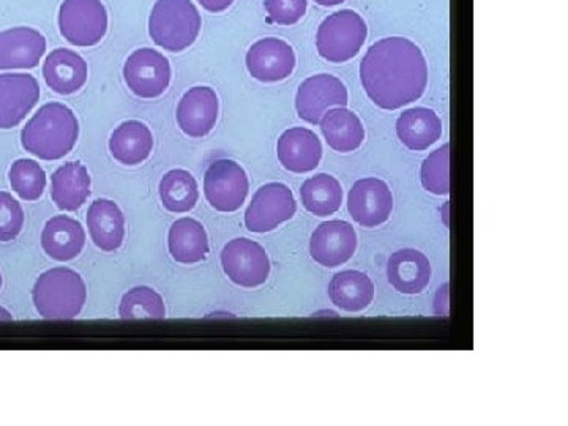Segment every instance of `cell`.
Returning a JSON list of instances; mask_svg holds the SVG:
<instances>
[{
    "label": "cell",
    "mask_w": 568,
    "mask_h": 426,
    "mask_svg": "<svg viewBox=\"0 0 568 426\" xmlns=\"http://www.w3.org/2000/svg\"><path fill=\"white\" fill-rule=\"evenodd\" d=\"M424 52L405 37L376 41L361 62V82L381 110L396 111L417 102L428 88Z\"/></svg>",
    "instance_id": "6da1fadb"
},
{
    "label": "cell",
    "mask_w": 568,
    "mask_h": 426,
    "mask_svg": "<svg viewBox=\"0 0 568 426\" xmlns=\"http://www.w3.org/2000/svg\"><path fill=\"white\" fill-rule=\"evenodd\" d=\"M80 138V123L69 106L48 103L41 106L21 132L26 152L54 162L69 155Z\"/></svg>",
    "instance_id": "7a4b0ae2"
},
{
    "label": "cell",
    "mask_w": 568,
    "mask_h": 426,
    "mask_svg": "<svg viewBox=\"0 0 568 426\" xmlns=\"http://www.w3.org/2000/svg\"><path fill=\"white\" fill-rule=\"evenodd\" d=\"M32 301L44 320H74L88 302V286L71 268H51L37 280Z\"/></svg>",
    "instance_id": "3957f363"
},
{
    "label": "cell",
    "mask_w": 568,
    "mask_h": 426,
    "mask_svg": "<svg viewBox=\"0 0 568 426\" xmlns=\"http://www.w3.org/2000/svg\"><path fill=\"white\" fill-rule=\"evenodd\" d=\"M200 11L192 0H156L149 18V33L156 47L181 52L200 37Z\"/></svg>",
    "instance_id": "277c9868"
},
{
    "label": "cell",
    "mask_w": 568,
    "mask_h": 426,
    "mask_svg": "<svg viewBox=\"0 0 568 426\" xmlns=\"http://www.w3.org/2000/svg\"><path fill=\"white\" fill-rule=\"evenodd\" d=\"M368 26L357 11H336L325 18L317 29V52L331 63L349 62L364 48Z\"/></svg>",
    "instance_id": "5b68a950"
},
{
    "label": "cell",
    "mask_w": 568,
    "mask_h": 426,
    "mask_svg": "<svg viewBox=\"0 0 568 426\" xmlns=\"http://www.w3.org/2000/svg\"><path fill=\"white\" fill-rule=\"evenodd\" d=\"M59 29L74 47H95L108 32V11L102 0H63Z\"/></svg>",
    "instance_id": "8992f818"
},
{
    "label": "cell",
    "mask_w": 568,
    "mask_h": 426,
    "mask_svg": "<svg viewBox=\"0 0 568 426\" xmlns=\"http://www.w3.org/2000/svg\"><path fill=\"white\" fill-rule=\"evenodd\" d=\"M248 190V175L234 160H215L205 171L204 196L215 211L237 212L244 205Z\"/></svg>",
    "instance_id": "52a82bcc"
},
{
    "label": "cell",
    "mask_w": 568,
    "mask_h": 426,
    "mask_svg": "<svg viewBox=\"0 0 568 426\" xmlns=\"http://www.w3.org/2000/svg\"><path fill=\"white\" fill-rule=\"evenodd\" d=\"M297 212V203L290 186L284 183H265L254 193L245 212V226L250 233L264 234L290 222Z\"/></svg>",
    "instance_id": "ba28073f"
},
{
    "label": "cell",
    "mask_w": 568,
    "mask_h": 426,
    "mask_svg": "<svg viewBox=\"0 0 568 426\" xmlns=\"http://www.w3.org/2000/svg\"><path fill=\"white\" fill-rule=\"evenodd\" d=\"M224 274L242 287L263 286L271 275V260L264 246L250 239H234L222 252Z\"/></svg>",
    "instance_id": "9c48e42d"
},
{
    "label": "cell",
    "mask_w": 568,
    "mask_h": 426,
    "mask_svg": "<svg viewBox=\"0 0 568 426\" xmlns=\"http://www.w3.org/2000/svg\"><path fill=\"white\" fill-rule=\"evenodd\" d=\"M123 80L130 91L140 99L152 100L162 97L171 84L170 61L162 52L142 48L129 55L123 65Z\"/></svg>",
    "instance_id": "30bf717a"
},
{
    "label": "cell",
    "mask_w": 568,
    "mask_h": 426,
    "mask_svg": "<svg viewBox=\"0 0 568 426\" xmlns=\"http://www.w3.org/2000/svg\"><path fill=\"white\" fill-rule=\"evenodd\" d=\"M349 93L345 82L334 74L321 73L306 78L298 85L295 95V110L302 121L317 125L323 115L332 108L346 106Z\"/></svg>",
    "instance_id": "8fae6325"
},
{
    "label": "cell",
    "mask_w": 568,
    "mask_h": 426,
    "mask_svg": "<svg viewBox=\"0 0 568 426\" xmlns=\"http://www.w3.org/2000/svg\"><path fill=\"white\" fill-rule=\"evenodd\" d=\"M394 194L386 182L376 178L361 179L347 194V212L364 227H377L390 219Z\"/></svg>",
    "instance_id": "7c38bea8"
},
{
    "label": "cell",
    "mask_w": 568,
    "mask_h": 426,
    "mask_svg": "<svg viewBox=\"0 0 568 426\" xmlns=\"http://www.w3.org/2000/svg\"><path fill=\"white\" fill-rule=\"evenodd\" d=\"M355 250L357 233L353 224L343 220L320 224L310 239V254L317 264L327 268L346 264L354 256Z\"/></svg>",
    "instance_id": "4fadbf2b"
},
{
    "label": "cell",
    "mask_w": 568,
    "mask_h": 426,
    "mask_svg": "<svg viewBox=\"0 0 568 426\" xmlns=\"http://www.w3.org/2000/svg\"><path fill=\"white\" fill-rule=\"evenodd\" d=\"M246 69L254 80L280 82L290 78L295 69V52L290 43L275 37L257 40L246 52Z\"/></svg>",
    "instance_id": "5bb4252c"
},
{
    "label": "cell",
    "mask_w": 568,
    "mask_h": 426,
    "mask_svg": "<svg viewBox=\"0 0 568 426\" xmlns=\"http://www.w3.org/2000/svg\"><path fill=\"white\" fill-rule=\"evenodd\" d=\"M39 100V81L32 74H0V129L20 125Z\"/></svg>",
    "instance_id": "9a60e30c"
},
{
    "label": "cell",
    "mask_w": 568,
    "mask_h": 426,
    "mask_svg": "<svg viewBox=\"0 0 568 426\" xmlns=\"http://www.w3.org/2000/svg\"><path fill=\"white\" fill-rule=\"evenodd\" d=\"M219 95L211 88H193L183 93L175 119L186 136L200 140L215 129L219 121Z\"/></svg>",
    "instance_id": "2e32d148"
},
{
    "label": "cell",
    "mask_w": 568,
    "mask_h": 426,
    "mask_svg": "<svg viewBox=\"0 0 568 426\" xmlns=\"http://www.w3.org/2000/svg\"><path fill=\"white\" fill-rule=\"evenodd\" d=\"M276 155L284 170L290 173H312L323 160V144L312 130L295 126L280 136Z\"/></svg>",
    "instance_id": "e0dca14e"
},
{
    "label": "cell",
    "mask_w": 568,
    "mask_h": 426,
    "mask_svg": "<svg viewBox=\"0 0 568 426\" xmlns=\"http://www.w3.org/2000/svg\"><path fill=\"white\" fill-rule=\"evenodd\" d=\"M47 52V39L32 28L0 32V70L36 69Z\"/></svg>",
    "instance_id": "ac0fdd59"
},
{
    "label": "cell",
    "mask_w": 568,
    "mask_h": 426,
    "mask_svg": "<svg viewBox=\"0 0 568 426\" xmlns=\"http://www.w3.org/2000/svg\"><path fill=\"white\" fill-rule=\"evenodd\" d=\"M432 275L428 257L418 250H398L388 257V282L398 293L407 295L424 293L432 282Z\"/></svg>",
    "instance_id": "d6986e66"
},
{
    "label": "cell",
    "mask_w": 568,
    "mask_h": 426,
    "mask_svg": "<svg viewBox=\"0 0 568 426\" xmlns=\"http://www.w3.org/2000/svg\"><path fill=\"white\" fill-rule=\"evenodd\" d=\"M85 245V231L78 220L69 215L52 216L41 233V246L58 263L77 260Z\"/></svg>",
    "instance_id": "ffe728a7"
},
{
    "label": "cell",
    "mask_w": 568,
    "mask_h": 426,
    "mask_svg": "<svg viewBox=\"0 0 568 426\" xmlns=\"http://www.w3.org/2000/svg\"><path fill=\"white\" fill-rule=\"evenodd\" d=\"M88 63L78 52L58 48L48 55L43 65V78L48 88L59 95H71L81 91L88 82Z\"/></svg>",
    "instance_id": "44dd1931"
},
{
    "label": "cell",
    "mask_w": 568,
    "mask_h": 426,
    "mask_svg": "<svg viewBox=\"0 0 568 426\" xmlns=\"http://www.w3.org/2000/svg\"><path fill=\"white\" fill-rule=\"evenodd\" d=\"M92 179L81 162H70L59 168L51 178V197L63 212H77L91 196Z\"/></svg>",
    "instance_id": "7402d4cb"
},
{
    "label": "cell",
    "mask_w": 568,
    "mask_h": 426,
    "mask_svg": "<svg viewBox=\"0 0 568 426\" xmlns=\"http://www.w3.org/2000/svg\"><path fill=\"white\" fill-rule=\"evenodd\" d=\"M89 234L102 252L121 248L125 241V216L114 201H93L88 212Z\"/></svg>",
    "instance_id": "603a6c76"
},
{
    "label": "cell",
    "mask_w": 568,
    "mask_h": 426,
    "mask_svg": "<svg viewBox=\"0 0 568 426\" xmlns=\"http://www.w3.org/2000/svg\"><path fill=\"white\" fill-rule=\"evenodd\" d=\"M396 134L409 151H426L443 136V121L429 108H410L396 121Z\"/></svg>",
    "instance_id": "cb8c5ba5"
},
{
    "label": "cell",
    "mask_w": 568,
    "mask_h": 426,
    "mask_svg": "<svg viewBox=\"0 0 568 426\" xmlns=\"http://www.w3.org/2000/svg\"><path fill=\"white\" fill-rule=\"evenodd\" d=\"M168 248L175 263L183 265L203 263L211 253L205 227L197 220L189 216L179 219L170 227Z\"/></svg>",
    "instance_id": "d4e9b609"
},
{
    "label": "cell",
    "mask_w": 568,
    "mask_h": 426,
    "mask_svg": "<svg viewBox=\"0 0 568 426\" xmlns=\"http://www.w3.org/2000/svg\"><path fill=\"white\" fill-rule=\"evenodd\" d=\"M328 148L335 152L349 153L357 151L365 141V126L355 112L346 106L328 110L320 121Z\"/></svg>",
    "instance_id": "484cf974"
},
{
    "label": "cell",
    "mask_w": 568,
    "mask_h": 426,
    "mask_svg": "<svg viewBox=\"0 0 568 426\" xmlns=\"http://www.w3.org/2000/svg\"><path fill=\"white\" fill-rule=\"evenodd\" d=\"M153 136L151 129L140 121L121 123L110 138V152L123 166H138L151 156Z\"/></svg>",
    "instance_id": "4316f807"
},
{
    "label": "cell",
    "mask_w": 568,
    "mask_h": 426,
    "mask_svg": "<svg viewBox=\"0 0 568 426\" xmlns=\"http://www.w3.org/2000/svg\"><path fill=\"white\" fill-rule=\"evenodd\" d=\"M328 297L343 312H364L375 298V284L364 272H338L328 284Z\"/></svg>",
    "instance_id": "83f0119b"
},
{
    "label": "cell",
    "mask_w": 568,
    "mask_h": 426,
    "mask_svg": "<svg viewBox=\"0 0 568 426\" xmlns=\"http://www.w3.org/2000/svg\"><path fill=\"white\" fill-rule=\"evenodd\" d=\"M304 207L315 216H331L339 211L343 203L342 183L334 175L316 174L306 179L301 186Z\"/></svg>",
    "instance_id": "f1b7e54d"
},
{
    "label": "cell",
    "mask_w": 568,
    "mask_h": 426,
    "mask_svg": "<svg viewBox=\"0 0 568 426\" xmlns=\"http://www.w3.org/2000/svg\"><path fill=\"white\" fill-rule=\"evenodd\" d=\"M159 192L163 207L171 213L193 211L200 200L196 179L185 170H173L164 174Z\"/></svg>",
    "instance_id": "f546056e"
},
{
    "label": "cell",
    "mask_w": 568,
    "mask_h": 426,
    "mask_svg": "<svg viewBox=\"0 0 568 426\" xmlns=\"http://www.w3.org/2000/svg\"><path fill=\"white\" fill-rule=\"evenodd\" d=\"M119 316L122 320H164L166 306L163 297L149 286L133 287L123 295Z\"/></svg>",
    "instance_id": "4dcf8cb0"
},
{
    "label": "cell",
    "mask_w": 568,
    "mask_h": 426,
    "mask_svg": "<svg viewBox=\"0 0 568 426\" xmlns=\"http://www.w3.org/2000/svg\"><path fill=\"white\" fill-rule=\"evenodd\" d=\"M10 185L22 201L33 203L47 189V173L36 160H17L10 168Z\"/></svg>",
    "instance_id": "1f68e13d"
},
{
    "label": "cell",
    "mask_w": 568,
    "mask_h": 426,
    "mask_svg": "<svg viewBox=\"0 0 568 426\" xmlns=\"http://www.w3.org/2000/svg\"><path fill=\"white\" fill-rule=\"evenodd\" d=\"M420 181L426 192L437 196L450 193V145L444 144L426 156L422 163Z\"/></svg>",
    "instance_id": "d6a6232c"
},
{
    "label": "cell",
    "mask_w": 568,
    "mask_h": 426,
    "mask_svg": "<svg viewBox=\"0 0 568 426\" xmlns=\"http://www.w3.org/2000/svg\"><path fill=\"white\" fill-rule=\"evenodd\" d=\"M24 226V211L9 192H0V242H10Z\"/></svg>",
    "instance_id": "836d02e7"
},
{
    "label": "cell",
    "mask_w": 568,
    "mask_h": 426,
    "mask_svg": "<svg viewBox=\"0 0 568 426\" xmlns=\"http://www.w3.org/2000/svg\"><path fill=\"white\" fill-rule=\"evenodd\" d=\"M264 7L272 24L294 26L305 17L308 0H265Z\"/></svg>",
    "instance_id": "e575fe53"
},
{
    "label": "cell",
    "mask_w": 568,
    "mask_h": 426,
    "mask_svg": "<svg viewBox=\"0 0 568 426\" xmlns=\"http://www.w3.org/2000/svg\"><path fill=\"white\" fill-rule=\"evenodd\" d=\"M203 6L204 10L211 13H222V11L230 9L234 0H197Z\"/></svg>",
    "instance_id": "d590c367"
},
{
    "label": "cell",
    "mask_w": 568,
    "mask_h": 426,
    "mask_svg": "<svg viewBox=\"0 0 568 426\" xmlns=\"http://www.w3.org/2000/svg\"><path fill=\"white\" fill-rule=\"evenodd\" d=\"M315 2L321 7H336L342 6L345 0H315Z\"/></svg>",
    "instance_id": "8d00e7d4"
},
{
    "label": "cell",
    "mask_w": 568,
    "mask_h": 426,
    "mask_svg": "<svg viewBox=\"0 0 568 426\" xmlns=\"http://www.w3.org/2000/svg\"><path fill=\"white\" fill-rule=\"evenodd\" d=\"M13 320V316H11V313L9 310L3 308V306H0V321H11Z\"/></svg>",
    "instance_id": "74e56055"
},
{
    "label": "cell",
    "mask_w": 568,
    "mask_h": 426,
    "mask_svg": "<svg viewBox=\"0 0 568 426\" xmlns=\"http://www.w3.org/2000/svg\"><path fill=\"white\" fill-rule=\"evenodd\" d=\"M0 287H2V275H0Z\"/></svg>",
    "instance_id": "f35d334b"
}]
</instances>
